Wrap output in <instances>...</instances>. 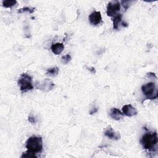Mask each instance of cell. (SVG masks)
<instances>
[{
	"label": "cell",
	"mask_w": 158,
	"mask_h": 158,
	"mask_svg": "<svg viewBox=\"0 0 158 158\" xmlns=\"http://www.w3.org/2000/svg\"><path fill=\"white\" fill-rule=\"evenodd\" d=\"M122 15L120 14H118L117 15L114 17V19L112 20L114 29L117 30L118 28V25L122 21Z\"/></svg>",
	"instance_id": "obj_12"
},
{
	"label": "cell",
	"mask_w": 158,
	"mask_h": 158,
	"mask_svg": "<svg viewBox=\"0 0 158 158\" xmlns=\"http://www.w3.org/2000/svg\"><path fill=\"white\" fill-rule=\"evenodd\" d=\"M90 23L93 25H99L102 22L101 14L99 11H93L88 17Z\"/></svg>",
	"instance_id": "obj_7"
},
{
	"label": "cell",
	"mask_w": 158,
	"mask_h": 158,
	"mask_svg": "<svg viewBox=\"0 0 158 158\" xmlns=\"http://www.w3.org/2000/svg\"><path fill=\"white\" fill-rule=\"evenodd\" d=\"M21 157H28V158H34V157H36V156L35 155V153H33L27 150V151H26L25 152H23L22 154V155L21 156Z\"/></svg>",
	"instance_id": "obj_15"
},
{
	"label": "cell",
	"mask_w": 158,
	"mask_h": 158,
	"mask_svg": "<svg viewBox=\"0 0 158 158\" xmlns=\"http://www.w3.org/2000/svg\"><path fill=\"white\" fill-rule=\"evenodd\" d=\"M17 4L15 0H4L2 1V6L6 8H10Z\"/></svg>",
	"instance_id": "obj_14"
},
{
	"label": "cell",
	"mask_w": 158,
	"mask_h": 158,
	"mask_svg": "<svg viewBox=\"0 0 158 158\" xmlns=\"http://www.w3.org/2000/svg\"><path fill=\"white\" fill-rule=\"evenodd\" d=\"M141 91L148 99H155L158 96L157 89L153 82H149L141 86Z\"/></svg>",
	"instance_id": "obj_4"
},
{
	"label": "cell",
	"mask_w": 158,
	"mask_h": 158,
	"mask_svg": "<svg viewBox=\"0 0 158 158\" xmlns=\"http://www.w3.org/2000/svg\"><path fill=\"white\" fill-rule=\"evenodd\" d=\"M109 115L112 118L115 120H120L123 118V114L121 111L117 108H112L110 110Z\"/></svg>",
	"instance_id": "obj_10"
},
{
	"label": "cell",
	"mask_w": 158,
	"mask_h": 158,
	"mask_svg": "<svg viewBox=\"0 0 158 158\" xmlns=\"http://www.w3.org/2000/svg\"><path fill=\"white\" fill-rule=\"evenodd\" d=\"M28 121L31 123H35L37 122L36 118L33 116H29L28 117Z\"/></svg>",
	"instance_id": "obj_19"
},
{
	"label": "cell",
	"mask_w": 158,
	"mask_h": 158,
	"mask_svg": "<svg viewBox=\"0 0 158 158\" xmlns=\"http://www.w3.org/2000/svg\"><path fill=\"white\" fill-rule=\"evenodd\" d=\"M98 107H93V108H92V109H91V110H90V112H89V114H94L95 112H96L98 111Z\"/></svg>",
	"instance_id": "obj_20"
},
{
	"label": "cell",
	"mask_w": 158,
	"mask_h": 158,
	"mask_svg": "<svg viewBox=\"0 0 158 158\" xmlns=\"http://www.w3.org/2000/svg\"><path fill=\"white\" fill-rule=\"evenodd\" d=\"M120 9V3L118 1H112L108 3L107 6L106 13L109 17H114L117 15Z\"/></svg>",
	"instance_id": "obj_5"
},
{
	"label": "cell",
	"mask_w": 158,
	"mask_h": 158,
	"mask_svg": "<svg viewBox=\"0 0 158 158\" xmlns=\"http://www.w3.org/2000/svg\"><path fill=\"white\" fill-rule=\"evenodd\" d=\"M71 60V56L69 54H67L61 58V61L64 64H67Z\"/></svg>",
	"instance_id": "obj_17"
},
{
	"label": "cell",
	"mask_w": 158,
	"mask_h": 158,
	"mask_svg": "<svg viewBox=\"0 0 158 158\" xmlns=\"http://www.w3.org/2000/svg\"><path fill=\"white\" fill-rule=\"evenodd\" d=\"M59 73V68L57 67H54L48 69L46 70V74L50 77H56Z\"/></svg>",
	"instance_id": "obj_13"
},
{
	"label": "cell",
	"mask_w": 158,
	"mask_h": 158,
	"mask_svg": "<svg viewBox=\"0 0 158 158\" xmlns=\"http://www.w3.org/2000/svg\"><path fill=\"white\" fill-rule=\"evenodd\" d=\"M130 2H131V1H122V4H123V6L124 7V8H125V10H127V9L128 8Z\"/></svg>",
	"instance_id": "obj_18"
},
{
	"label": "cell",
	"mask_w": 158,
	"mask_h": 158,
	"mask_svg": "<svg viewBox=\"0 0 158 158\" xmlns=\"http://www.w3.org/2000/svg\"><path fill=\"white\" fill-rule=\"evenodd\" d=\"M35 8L34 7H25L22 9H19L18 12H28L29 13H33L35 11Z\"/></svg>",
	"instance_id": "obj_16"
},
{
	"label": "cell",
	"mask_w": 158,
	"mask_h": 158,
	"mask_svg": "<svg viewBox=\"0 0 158 158\" xmlns=\"http://www.w3.org/2000/svg\"><path fill=\"white\" fill-rule=\"evenodd\" d=\"M52 52L58 55L60 54L64 50V46L62 43H53L51 47Z\"/></svg>",
	"instance_id": "obj_11"
},
{
	"label": "cell",
	"mask_w": 158,
	"mask_h": 158,
	"mask_svg": "<svg viewBox=\"0 0 158 158\" xmlns=\"http://www.w3.org/2000/svg\"><path fill=\"white\" fill-rule=\"evenodd\" d=\"M122 113L127 117H132L137 114V110L131 104H125L122 107Z\"/></svg>",
	"instance_id": "obj_8"
},
{
	"label": "cell",
	"mask_w": 158,
	"mask_h": 158,
	"mask_svg": "<svg viewBox=\"0 0 158 158\" xmlns=\"http://www.w3.org/2000/svg\"><path fill=\"white\" fill-rule=\"evenodd\" d=\"M158 142V138L157 132H148L145 133L140 139V143L144 149L149 151H157V144Z\"/></svg>",
	"instance_id": "obj_1"
},
{
	"label": "cell",
	"mask_w": 158,
	"mask_h": 158,
	"mask_svg": "<svg viewBox=\"0 0 158 158\" xmlns=\"http://www.w3.org/2000/svg\"><path fill=\"white\" fill-rule=\"evenodd\" d=\"M147 76L149 77H154L156 78V75H155V73H152V72L148 73H147Z\"/></svg>",
	"instance_id": "obj_21"
},
{
	"label": "cell",
	"mask_w": 158,
	"mask_h": 158,
	"mask_svg": "<svg viewBox=\"0 0 158 158\" xmlns=\"http://www.w3.org/2000/svg\"><path fill=\"white\" fill-rule=\"evenodd\" d=\"M55 86V84L52 82V80L49 79H44L43 82L40 83L38 85V88L43 91L48 92L51 90H52Z\"/></svg>",
	"instance_id": "obj_6"
},
{
	"label": "cell",
	"mask_w": 158,
	"mask_h": 158,
	"mask_svg": "<svg viewBox=\"0 0 158 158\" xmlns=\"http://www.w3.org/2000/svg\"><path fill=\"white\" fill-rule=\"evenodd\" d=\"M18 85L22 92H27L33 89L32 78L31 76L26 73H22L19 78Z\"/></svg>",
	"instance_id": "obj_3"
},
{
	"label": "cell",
	"mask_w": 158,
	"mask_h": 158,
	"mask_svg": "<svg viewBox=\"0 0 158 158\" xmlns=\"http://www.w3.org/2000/svg\"><path fill=\"white\" fill-rule=\"evenodd\" d=\"M25 147L28 151L33 153L41 152L43 150V139L40 136H32L26 141Z\"/></svg>",
	"instance_id": "obj_2"
},
{
	"label": "cell",
	"mask_w": 158,
	"mask_h": 158,
	"mask_svg": "<svg viewBox=\"0 0 158 158\" xmlns=\"http://www.w3.org/2000/svg\"><path fill=\"white\" fill-rule=\"evenodd\" d=\"M104 135L109 139L115 140H117L120 138L119 133H115L114 131H113V129L110 127H109V128L106 130L104 131Z\"/></svg>",
	"instance_id": "obj_9"
}]
</instances>
